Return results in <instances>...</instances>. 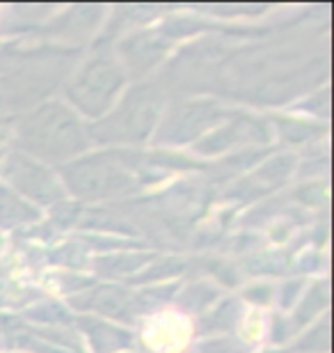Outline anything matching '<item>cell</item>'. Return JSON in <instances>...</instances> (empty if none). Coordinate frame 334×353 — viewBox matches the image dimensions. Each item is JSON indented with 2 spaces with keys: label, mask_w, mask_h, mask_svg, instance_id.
Instances as JSON below:
<instances>
[{
  "label": "cell",
  "mask_w": 334,
  "mask_h": 353,
  "mask_svg": "<svg viewBox=\"0 0 334 353\" xmlns=\"http://www.w3.org/2000/svg\"><path fill=\"white\" fill-rule=\"evenodd\" d=\"M190 337V326L181 319V314H156L145 330V340L156 351L169 353L186 344Z\"/></svg>",
  "instance_id": "1"
}]
</instances>
